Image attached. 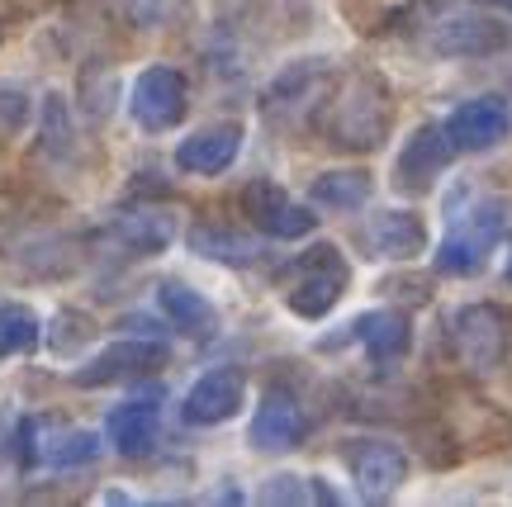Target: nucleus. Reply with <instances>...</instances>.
Returning <instances> with one entry per match:
<instances>
[{"mask_svg": "<svg viewBox=\"0 0 512 507\" xmlns=\"http://www.w3.org/2000/svg\"><path fill=\"white\" fill-rule=\"evenodd\" d=\"M508 285H512V247H508Z\"/></svg>", "mask_w": 512, "mask_h": 507, "instance_id": "32", "label": "nucleus"}, {"mask_svg": "<svg viewBox=\"0 0 512 507\" xmlns=\"http://www.w3.org/2000/svg\"><path fill=\"white\" fill-rule=\"evenodd\" d=\"M361 242L375 261H413L427 252V223L413 209H380L375 218H366Z\"/></svg>", "mask_w": 512, "mask_h": 507, "instance_id": "15", "label": "nucleus"}, {"mask_svg": "<svg viewBox=\"0 0 512 507\" xmlns=\"http://www.w3.org/2000/svg\"><path fill=\"white\" fill-rule=\"evenodd\" d=\"M309 484H313V503H328V507L342 503V498H337V493L328 489V479H309Z\"/></svg>", "mask_w": 512, "mask_h": 507, "instance_id": "31", "label": "nucleus"}, {"mask_svg": "<svg viewBox=\"0 0 512 507\" xmlns=\"http://www.w3.org/2000/svg\"><path fill=\"white\" fill-rule=\"evenodd\" d=\"M261 503H313V484L299 474H271L261 489Z\"/></svg>", "mask_w": 512, "mask_h": 507, "instance_id": "29", "label": "nucleus"}, {"mask_svg": "<svg viewBox=\"0 0 512 507\" xmlns=\"http://www.w3.org/2000/svg\"><path fill=\"white\" fill-rule=\"evenodd\" d=\"M62 0H0V24H19V19H38Z\"/></svg>", "mask_w": 512, "mask_h": 507, "instance_id": "30", "label": "nucleus"}, {"mask_svg": "<svg viewBox=\"0 0 512 507\" xmlns=\"http://www.w3.org/2000/svg\"><path fill=\"white\" fill-rule=\"evenodd\" d=\"M105 237L128 256H157L176 242V218L162 209H119L105 223Z\"/></svg>", "mask_w": 512, "mask_h": 507, "instance_id": "17", "label": "nucleus"}, {"mask_svg": "<svg viewBox=\"0 0 512 507\" xmlns=\"http://www.w3.org/2000/svg\"><path fill=\"white\" fill-rule=\"evenodd\" d=\"M446 133H451L456 152H489V147L508 143L512 105L503 95H470V100H460V105L451 109Z\"/></svg>", "mask_w": 512, "mask_h": 507, "instance_id": "12", "label": "nucleus"}, {"mask_svg": "<svg viewBox=\"0 0 512 507\" xmlns=\"http://www.w3.org/2000/svg\"><path fill=\"white\" fill-rule=\"evenodd\" d=\"M157 432H162V408L157 399H124L119 408H110L105 417V436H110V446L128 460H138L157 446Z\"/></svg>", "mask_w": 512, "mask_h": 507, "instance_id": "19", "label": "nucleus"}, {"mask_svg": "<svg viewBox=\"0 0 512 507\" xmlns=\"http://www.w3.org/2000/svg\"><path fill=\"white\" fill-rule=\"evenodd\" d=\"M43 342V323L29 304H15L5 299L0 304V356H29Z\"/></svg>", "mask_w": 512, "mask_h": 507, "instance_id": "24", "label": "nucleus"}, {"mask_svg": "<svg viewBox=\"0 0 512 507\" xmlns=\"http://www.w3.org/2000/svg\"><path fill=\"white\" fill-rule=\"evenodd\" d=\"M242 403H247V380H242V370H204L200 380L185 389L181 399V417L190 427H223V422H233L242 413Z\"/></svg>", "mask_w": 512, "mask_h": 507, "instance_id": "13", "label": "nucleus"}, {"mask_svg": "<svg viewBox=\"0 0 512 507\" xmlns=\"http://www.w3.org/2000/svg\"><path fill=\"white\" fill-rule=\"evenodd\" d=\"M242 214L252 223L261 237H275V242H299V237H309L318 228V218H313L309 204L290 200L285 190L266 176H256V181L242 185Z\"/></svg>", "mask_w": 512, "mask_h": 507, "instance_id": "6", "label": "nucleus"}, {"mask_svg": "<svg viewBox=\"0 0 512 507\" xmlns=\"http://www.w3.org/2000/svg\"><path fill=\"white\" fill-rule=\"evenodd\" d=\"M498 5H503V10H512V0H498Z\"/></svg>", "mask_w": 512, "mask_h": 507, "instance_id": "33", "label": "nucleus"}, {"mask_svg": "<svg viewBox=\"0 0 512 507\" xmlns=\"http://www.w3.org/2000/svg\"><path fill=\"white\" fill-rule=\"evenodd\" d=\"M512 209L508 200L498 195H484V200L460 204L451 214V228L437 247V271L451 275V280H465V275H479L489 266V256L498 252V242L508 237Z\"/></svg>", "mask_w": 512, "mask_h": 507, "instance_id": "2", "label": "nucleus"}, {"mask_svg": "<svg viewBox=\"0 0 512 507\" xmlns=\"http://www.w3.org/2000/svg\"><path fill=\"white\" fill-rule=\"evenodd\" d=\"M512 29L494 15H479V10H456V15L437 19L427 29V48L437 57H489L508 48Z\"/></svg>", "mask_w": 512, "mask_h": 507, "instance_id": "9", "label": "nucleus"}, {"mask_svg": "<svg viewBox=\"0 0 512 507\" xmlns=\"http://www.w3.org/2000/svg\"><path fill=\"white\" fill-rule=\"evenodd\" d=\"M389 128H394V95L375 72L347 76L323 109V138L337 152H375L389 138Z\"/></svg>", "mask_w": 512, "mask_h": 507, "instance_id": "1", "label": "nucleus"}, {"mask_svg": "<svg viewBox=\"0 0 512 507\" xmlns=\"http://www.w3.org/2000/svg\"><path fill=\"white\" fill-rule=\"evenodd\" d=\"M128 114L143 133H171L190 114V81L166 62H152L128 86Z\"/></svg>", "mask_w": 512, "mask_h": 507, "instance_id": "5", "label": "nucleus"}, {"mask_svg": "<svg viewBox=\"0 0 512 507\" xmlns=\"http://www.w3.org/2000/svg\"><path fill=\"white\" fill-rule=\"evenodd\" d=\"M351 285V266L347 256L337 252L332 242H318L290 266V290H285V308L304 323L328 318L332 308L342 304V294Z\"/></svg>", "mask_w": 512, "mask_h": 507, "instance_id": "4", "label": "nucleus"}, {"mask_svg": "<svg viewBox=\"0 0 512 507\" xmlns=\"http://www.w3.org/2000/svg\"><path fill=\"white\" fill-rule=\"evenodd\" d=\"M370 190H375V181H370V171H361V166H351V171H323L309 185L313 204L337 209V214H356L370 200Z\"/></svg>", "mask_w": 512, "mask_h": 507, "instance_id": "20", "label": "nucleus"}, {"mask_svg": "<svg viewBox=\"0 0 512 507\" xmlns=\"http://www.w3.org/2000/svg\"><path fill=\"white\" fill-rule=\"evenodd\" d=\"M347 332L361 342V351H366L375 365L403 361L408 346H413V318H408L403 308H370V313H361Z\"/></svg>", "mask_w": 512, "mask_h": 507, "instance_id": "16", "label": "nucleus"}, {"mask_svg": "<svg viewBox=\"0 0 512 507\" xmlns=\"http://www.w3.org/2000/svg\"><path fill=\"white\" fill-rule=\"evenodd\" d=\"M157 308H162V318L176 327V332L195 337V342L219 337V308L209 304L195 285L176 280V275H166L162 285H157Z\"/></svg>", "mask_w": 512, "mask_h": 507, "instance_id": "18", "label": "nucleus"}, {"mask_svg": "<svg viewBox=\"0 0 512 507\" xmlns=\"http://www.w3.org/2000/svg\"><path fill=\"white\" fill-rule=\"evenodd\" d=\"M190 252L204 256V261H223V266H256V256H261V247H256L252 237H242L238 228H190Z\"/></svg>", "mask_w": 512, "mask_h": 507, "instance_id": "21", "label": "nucleus"}, {"mask_svg": "<svg viewBox=\"0 0 512 507\" xmlns=\"http://www.w3.org/2000/svg\"><path fill=\"white\" fill-rule=\"evenodd\" d=\"M43 152L67 162L76 157V128H72V105L62 100L57 91L43 95Z\"/></svg>", "mask_w": 512, "mask_h": 507, "instance_id": "25", "label": "nucleus"}, {"mask_svg": "<svg viewBox=\"0 0 512 507\" xmlns=\"http://www.w3.org/2000/svg\"><path fill=\"white\" fill-rule=\"evenodd\" d=\"M166 361H171V351H166L157 337H143V332H138V337H119V342H110L100 356H91V361L72 375V384H81V389H105V384L152 375V370H162Z\"/></svg>", "mask_w": 512, "mask_h": 507, "instance_id": "7", "label": "nucleus"}, {"mask_svg": "<svg viewBox=\"0 0 512 507\" xmlns=\"http://www.w3.org/2000/svg\"><path fill=\"white\" fill-rule=\"evenodd\" d=\"M124 5V19L133 29H147V34H157V29H176L190 19V0H119Z\"/></svg>", "mask_w": 512, "mask_h": 507, "instance_id": "26", "label": "nucleus"}, {"mask_svg": "<svg viewBox=\"0 0 512 507\" xmlns=\"http://www.w3.org/2000/svg\"><path fill=\"white\" fill-rule=\"evenodd\" d=\"M53 356H76L81 346H91L95 342V323L86 318V313H76V308H62L53 318Z\"/></svg>", "mask_w": 512, "mask_h": 507, "instance_id": "28", "label": "nucleus"}, {"mask_svg": "<svg viewBox=\"0 0 512 507\" xmlns=\"http://www.w3.org/2000/svg\"><path fill=\"white\" fill-rule=\"evenodd\" d=\"M451 346H456V361L470 375H489L508 361L512 351V308L494 304V299H479V304H460L451 313Z\"/></svg>", "mask_w": 512, "mask_h": 507, "instance_id": "3", "label": "nucleus"}, {"mask_svg": "<svg viewBox=\"0 0 512 507\" xmlns=\"http://www.w3.org/2000/svg\"><path fill=\"white\" fill-rule=\"evenodd\" d=\"M242 124L238 119H223V124H204L195 128L185 143H176V166L185 176H223L228 166L238 162L242 152Z\"/></svg>", "mask_w": 512, "mask_h": 507, "instance_id": "14", "label": "nucleus"}, {"mask_svg": "<svg viewBox=\"0 0 512 507\" xmlns=\"http://www.w3.org/2000/svg\"><path fill=\"white\" fill-rule=\"evenodd\" d=\"M252 451L261 455H285V451H299L304 436H309V413L304 403L294 399L290 389H266L261 394V408L252 413Z\"/></svg>", "mask_w": 512, "mask_h": 507, "instance_id": "11", "label": "nucleus"}, {"mask_svg": "<svg viewBox=\"0 0 512 507\" xmlns=\"http://www.w3.org/2000/svg\"><path fill=\"white\" fill-rule=\"evenodd\" d=\"M451 157H456V143H451L446 124L413 128L408 143L399 147V157H394V185L403 195H427L441 181V171L451 166Z\"/></svg>", "mask_w": 512, "mask_h": 507, "instance_id": "8", "label": "nucleus"}, {"mask_svg": "<svg viewBox=\"0 0 512 507\" xmlns=\"http://www.w3.org/2000/svg\"><path fill=\"white\" fill-rule=\"evenodd\" d=\"M100 455V436L86 432V427H57L38 441V460L53 465V470H81Z\"/></svg>", "mask_w": 512, "mask_h": 507, "instance_id": "23", "label": "nucleus"}, {"mask_svg": "<svg viewBox=\"0 0 512 507\" xmlns=\"http://www.w3.org/2000/svg\"><path fill=\"white\" fill-rule=\"evenodd\" d=\"M29 124H34V95L19 81H0V147H10Z\"/></svg>", "mask_w": 512, "mask_h": 507, "instance_id": "27", "label": "nucleus"}, {"mask_svg": "<svg viewBox=\"0 0 512 507\" xmlns=\"http://www.w3.org/2000/svg\"><path fill=\"white\" fill-rule=\"evenodd\" d=\"M328 81V62H294L285 72L271 81V91H266V114H280V109H299V100H313L318 86Z\"/></svg>", "mask_w": 512, "mask_h": 507, "instance_id": "22", "label": "nucleus"}, {"mask_svg": "<svg viewBox=\"0 0 512 507\" xmlns=\"http://www.w3.org/2000/svg\"><path fill=\"white\" fill-rule=\"evenodd\" d=\"M347 470L361 503H384L408 484V455L394 441H351Z\"/></svg>", "mask_w": 512, "mask_h": 507, "instance_id": "10", "label": "nucleus"}]
</instances>
